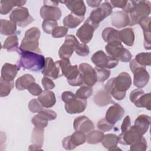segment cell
I'll use <instances>...</instances> for the list:
<instances>
[{"label":"cell","instance_id":"obj_1","mask_svg":"<svg viewBox=\"0 0 151 151\" xmlns=\"http://www.w3.org/2000/svg\"><path fill=\"white\" fill-rule=\"evenodd\" d=\"M132 85V78L126 72L120 73L116 77L111 78L106 83V90L114 99L117 100H123L126 91Z\"/></svg>","mask_w":151,"mask_h":151},{"label":"cell","instance_id":"obj_2","mask_svg":"<svg viewBox=\"0 0 151 151\" xmlns=\"http://www.w3.org/2000/svg\"><path fill=\"white\" fill-rule=\"evenodd\" d=\"M123 9L129 15V25L134 26L142 19L149 17L151 9L150 2L148 1H127Z\"/></svg>","mask_w":151,"mask_h":151},{"label":"cell","instance_id":"obj_3","mask_svg":"<svg viewBox=\"0 0 151 151\" xmlns=\"http://www.w3.org/2000/svg\"><path fill=\"white\" fill-rule=\"evenodd\" d=\"M19 55L17 63L19 70L22 68L34 71H39L44 68L45 58L43 55L37 52L24 51L19 48L16 51Z\"/></svg>","mask_w":151,"mask_h":151},{"label":"cell","instance_id":"obj_4","mask_svg":"<svg viewBox=\"0 0 151 151\" xmlns=\"http://www.w3.org/2000/svg\"><path fill=\"white\" fill-rule=\"evenodd\" d=\"M55 63L60 67L63 76L67 78L70 86H80L83 84L78 65H72L69 59H61L55 61Z\"/></svg>","mask_w":151,"mask_h":151},{"label":"cell","instance_id":"obj_5","mask_svg":"<svg viewBox=\"0 0 151 151\" xmlns=\"http://www.w3.org/2000/svg\"><path fill=\"white\" fill-rule=\"evenodd\" d=\"M61 99L65 103V110L69 114L81 113L87 107V101L86 99H80L71 91H64L61 94Z\"/></svg>","mask_w":151,"mask_h":151},{"label":"cell","instance_id":"obj_6","mask_svg":"<svg viewBox=\"0 0 151 151\" xmlns=\"http://www.w3.org/2000/svg\"><path fill=\"white\" fill-rule=\"evenodd\" d=\"M41 32L38 28L32 27L26 31L25 35L21 41L19 48L31 52L41 53L39 48V39Z\"/></svg>","mask_w":151,"mask_h":151},{"label":"cell","instance_id":"obj_7","mask_svg":"<svg viewBox=\"0 0 151 151\" xmlns=\"http://www.w3.org/2000/svg\"><path fill=\"white\" fill-rule=\"evenodd\" d=\"M130 68L133 73V84L139 88L145 87L148 83L150 78L149 74L145 67L139 65L135 59L130 61Z\"/></svg>","mask_w":151,"mask_h":151},{"label":"cell","instance_id":"obj_8","mask_svg":"<svg viewBox=\"0 0 151 151\" xmlns=\"http://www.w3.org/2000/svg\"><path fill=\"white\" fill-rule=\"evenodd\" d=\"M105 50L109 56L120 60L122 62L127 63L132 59V55L130 51L125 48L119 41L107 44L105 47Z\"/></svg>","mask_w":151,"mask_h":151},{"label":"cell","instance_id":"obj_9","mask_svg":"<svg viewBox=\"0 0 151 151\" xmlns=\"http://www.w3.org/2000/svg\"><path fill=\"white\" fill-rule=\"evenodd\" d=\"M91 60L96 67L108 69L116 67L119 62V60L106 55L102 50H99L93 54Z\"/></svg>","mask_w":151,"mask_h":151},{"label":"cell","instance_id":"obj_10","mask_svg":"<svg viewBox=\"0 0 151 151\" xmlns=\"http://www.w3.org/2000/svg\"><path fill=\"white\" fill-rule=\"evenodd\" d=\"M9 19L21 27H25L34 21V18L29 14L28 9L22 6L15 8L10 14Z\"/></svg>","mask_w":151,"mask_h":151},{"label":"cell","instance_id":"obj_11","mask_svg":"<svg viewBox=\"0 0 151 151\" xmlns=\"http://www.w3.org/2000/svg\"><path fill=\"white\" fill-rule=\"evenodd\" d=\"M112 9L110 2L106 1L99 7L91 11L88 18L94 24L99 27L100 22L112 14Z\"/></svg>","mask_w":151,"mask_h":151},{"label":"cell","instance_id":"obj_12","mask_svg":"<svg viewBox=\"0 0 151 151\" xmlns=\"http://www.w3.org/2000/svg\"><path fill=\"white\" fill-rule=\"evenodd\" d=\"M99 27L94 24L88 18L76 32L77 37L83 44L88 43L93 37L94 31Z\"/></svg>","mask_w":151,"mask_h":151},{"label":"cell","instance_id":"obj_13","mask_svg":"<svg viewBox=\"0 0 151 151\" xmlns=\"http://www.w3.org/2000/svg\"><path fill=\"white\" fill-rule=\"evenodd\" d=\"M83 84L90 87L93 86L97 81L96 70L88 63H81L78 66Z\"/></svg>","mask_w":151,"mask_h":151},{"label":"cell","instance_id":"obj_14","mask_svg":"<svg viewBox=\"0 0 151 151\" xmlns=\"http://www.w3.org/2000/svg\"><path fill=\"white\" fill-rule=\"evenodd\" d=\"M78 41L73 35H67L64 44L58 50V55L60 59H69L72 55L74 48Z\"/></svg>","mask_w":151,"mask_h":151},{"label":"cell","instance_id":"obj_15","mask_svg":"<svg viewBox=\"0 0 151 151\" xmlns=\"http://www.w3.org/2000/svg\"><path fill=\"white\" fill-rule=\"evenodd\" d=\"M41 73L44 76L50 77L53 80L57 79L63 76L60 67L51 57H47L45 58V65Z\"/></svg>","mask_w":151,"mask_h":151},{"label":"cell","instance_id":"obj_16","mask_svg":"<svg viewBox=\"0 0 151 151\" xmlns=\"http://www.w3.org/2000/svg\"><path fill=\"white\" fill-rule=\"evenodd\" d=\"M143 136L133 126L130 127L125 132L122 133L118 136L119 143L124 145H130L131 144L139 140Z\"/></svg>","mask_w":151,"mask_h":151},{"label":"cell","instance_id":"obj_17","mask_svg":"<svg viewBox=\"0 0 151 151\" xmlns=\"http://www.w3.org/2000/svg\"><path fill=\"white\" fill-rule=\"evenodd\" d=\"M124 114V109L120 104L114 103L106 111L105 119L109 123L114 125L118 121L121 120Z\"/></svg>","mask_w":151,"mask_h":151},{"label":"cell","instance_id":"obj_18","mask_svg":"<svg viewBox=\"0 0 151 151\" xmlns=\"http://www.w3.org/2000/svg\"><path fill=\"white\" fill-rule=\"evenodd\" d=\"M73 127L75 131L88 133L94 129V125L93 122L87 116H80L74 119Z\"/></svg>","mask_w":151,"mask_h":151},{"label":"cell","instance_id":"obj_19","mask_svg":"<svg viewBox=\"0 0 151 151\" xmlns=\"http://www.w3.org/2000/svg\"><path fill=\"white\" fill-rule=\"evenodd\" d=\"M40 16L45 19L58 20L62 15L60 9L55 6L44 5L40 9Z\"/></svg>","mask_w":151,"mask_h":151},{"label":"cell","instance_id":"obj_20","mask_svg":"<svg viewBox=\"0 0 151 151\" xmlns=\"http://www.w3.org/2000/svg\"><path fill=\"white\" fill-rule=\"evenodd\" d=\"M129 15L123 11L114 12L111 15V24L117 28L126 27L129 25Z\"/></svg>","mask_w":151,"mask_h":151},{"label":"cell","instance_id":"obj_21","mask_svg":"<svg viewBox=\"0 0 151 151\" xmlns=\"http://www.w3.org/2000/svg\"><path fill=\"white\" fill-rule=\"evenodd\" d=\"M65 6L71 11L72 14L78 17H84L86 12V6L83 1H62Z\"/></svg>","mask_w":151,"mask_h":151},{"label":"cell","instance_id":"obj_22","mask_svg":"<svg viewBox=\"0 0 151 151\" xmlns=\"http://www.w3.org/2000/svg\"><path fill=\"white\" fill-rule=\"evenodd\" d=\"M150 123V116L146 114H140L135 120L133 126L142 135H143L148 130Z\"/></svg>","mask_w":151,"mask_h":151},{"label":"cell","instance_id":"obj_23","mask_svg":"<svg viewBox=\"0 0 151 151\" xmlns=\"http://www.w3.org/2000/svg\"><path fill=\"white\" fill-rule=\"evenodd\" d=\"M150 17L145 18L139 22L143 31L144 35V47L146 50H150L151 48V35L150 30Z\"/></svg>","mask_w":151,"mask_h":151},{"label":"cell","instance_id":"obj_24","mask_svg":"<svg viewBox=\"0 0 151 151\" xmlns=\"http://www.w3.org/2000/svg\"><path fill=\"white\" fill-rule=\"evenodd\" d=\"M19 68L17 65L5 63L1 68V78L8 81H13Z\"/></svg>","mask_w":151,"mask_h":151},{"label":"cell","instance_id":"obj_25","mask_svg":"<svg viewBox=\"0 0 151 151\" xmlns=\"http://www.w3.org/2000/svg\"><path fill=\"white\" fill-rule=\"evenodd\" d=\"M42 106L45 108L53 107L56 103V98L53 91L45 90L40 94L37 99Z\"/></svg>","mask_w":151,"mask_h":151},{"label":"cell","instance_id":"obj_26","mask_svg":"<svg viewBox=\"0 0 151 151\" xmlns=\"http://www.w3.org/2000/svg\"><path fill=\"white\" fill-rule=\"evenodd\" d=\"M93 100L96 104L100 107H104L110 103H114L111 99V95L104 89L99 91L94 96Z\"/></svg>","mask_w":151,"mask_h":151},{"label":"cell","instance_id":"obj_27","mask_svg":"<svg viewBox=\"0 0 151 151\" xmlns=\"http://www.w3.org/2000/svg\"><path fill=\"white\" fill-rule=\"evenodd\" d=\"M119 38L120 42H123L126 45L133 46L134 42V34L133 29L127 28L119 31Z\"/></svg>","mask_w":151,"mask_h":151},{"label":"cell","instance_id":"obj_28","mask_svg":"<svg viewBox=\"0 0 151 151\" xmlns=\"http://www.w3.org/2000/svg\"><path fill=\"white\" fill-rule=\"evenodd\" d=\"M103 146L109 150H121L117 147L119 143V137L115 134L109 133L104 135L103 139L101 142Z\"/></svg>","mask_w":151,"mask_h":151},{"label":"cell","instance_id":"obj_29","mask_svg":"<svg viewBox=\"0 0 151 151\" xmlns=\"http://www.w3.org/2000/svg\"><path fill=\"white\" fill-rule=\"evenodd\" d=\"M27 2L26 1H0V13L1 15L8 14L14 6L21 7Z\"/></svg>","mask_w":151,"mask_h":151},{"label":"cell","instance_id":"obj_30","mask_svg":"<svg viewBox=\"0 0 151 151\" xmlns=\"http://www.w3.org/2000/svg\"><path fill=\"white\" fill-rule=\"evenodd\" d=\"M35 83V78L29 74H25L17 78L15 82V87L18 90L27 89L32 83Z\"/></svg>","mask_w":151,"mask_h":151},{"label":"cell","instance_id":"obj_31","mask_svg":"<svg viewBox=\"0 0 151 151\" xmlns=\"http://www.w3.org/2000/svg\"><path fill=\"white\" fill-rule=\"evenodd\" d=\"M17 24L11 20L1 19V34L4 35H12L16 33Z\"/></svg>","mask_w":151,"mask_h":151},{"label":"cell","instance_id":"obj_32","mask_svg":"<svg viewBox=\"0 0 151 151\" xmlns=\"http://www.w3.org/2000/svg\"><path fill=\"white\" fill-rule=\"evenodd\" d=\"M84 19V17H78L71 13L64 17L63 19V24L64 27L73 29L78 26Z\"/></svg>","mask_w":151,"mask_h":151},{"label":"cell","instance_id":"obj_33","mask_svg":"<svg viewBox=\"0 0 151 151\" xmlns=\"http://www.w3.org/2000/svg\"><path fill=\"white\" fill-rule=\"evenodd\" d=\"M101 35L103 40L107 44L116 41H120L119 38V31L111 27L104 28L102 31Z\"/></svg>","mask_w":151,"mask_h":151},{"label":"cell","instance_id":"obj_34","mask_svg":"<svg viewBox=\"0 0 151 151\" xmlns=\"http://www.w3.org/2000/svg\"><path fill=\"white\" fill-rule=\"evenodd\" d=\"M44 130L42 128L34 127L32 132L31 142L34 145L42 147L44 143Z\"/></svg>","mask_w":151,"mask_h":151},{"label":"cell","instance_id":"obj_35","mask_svg":"<svg viewBox=\"0 0 151 151\" xmlns=\"http://www.w3.org/2000/svg\"><path fill=\"white\" fill-rule=\"evenodd\" d=\"M2 49H6L8 51H16L18 47V39L16 35H10L4 41L2 46Z\"/></svg>","mask_w":151,"mask_h":151},{"label":"cell","instance_id":"obj_36","mask_svg":"<svg viewBox=\"0 0 151 151\" xmlns=\"http://www.w3.org/2000/svg\"><path fill=\"white\" fill-rule=\"evenodd\" d=\"M14 86V81H8L0 78V97L8 96Z\"/></svg>","mask_w":151,"mask_h":151},{"label":"cell","instance_id":"obj_37","mask_svg":"<svg viewBox=\"0 0 151 151\" xmlns=\"http://www.w3.org/2000/svg\"><path fill=\"white\" fill-rule=\"evenodd\" d=\"M104 135V133L101 131L91 130L86 136V141L88 144H97L102 141Z\"/></svg>","mask_w":151,"mask_h":151},{"label":"cell","instance_id":"obj_38","mask_svg":"<svg viewBox=\"0 0 151 151\" xmlns=\"http://www.w3.org/2000/svg\"><path fill=\"white\" fill-rule=\"evenodd\" d=\"M150 99L151 97L150 93L146 94L144 93L139 97L134 104L137 107H144L148 110H150Z\"/></svg>","mask_w":151,"mask_h":151},{"label":"cell","instance_id":"obj_39","mask_svg":"<svg viewBox=\"0 0 151 151\" xmlns=\"http://www.w3.org/2000/svg\"><path fill=\"white\" fill-rule=\"evenodd\" d=\"M70 139L73 145L77 147L85 143L86 141V136L82 132L75 131V132L70 136Z\"/></svg>","mask_w":151,"mask_h":151},{"label":"cell","instance_id":"obj_40","mask_svg":"<svg viewBox=\"0 0 151 151\" xmlns=\"http://www.w3.org/2000/svg\"><path fill=\"white\" fill-rule=\"evenodd\" d=\"M135 60L140 65L146 67L151 64V53L140 52L135 56Z\"/></svg>","mask_w":151,"mask_h":151},{"label":"cell","instance_id":"obj_41","mask_svg":"<svg viewBox=\"0 0 151 151\" xmlns=\"http://www.w3.org/2000/svg\"><path fill=\"white\" fill-rule=\"evenodd\" d=\"M93 94V88L88 86H83L76 91V96L81 99H87Z\"/></svg>","mask_w":151,"mask_h":151},{"label":"cell","instance_id":"obj_42","mask_svg":"<svg viewBox=\"0 0 151 151\" xmlns=\"http://www.w3.org/2000/svg\"><path fill=\"white\" fill-rule=\"evenodd\" d=\"M48 120L42 116L41 114L35 115L31 120L32 123L35 126V127L44 129L48 125Z\"/></svg>","mask_w":151,"mask_h":151},{"label":"cell","instance_id":"obj_43","mask_svg":"<svg viewBox=\"0 0 151 151\" xmlns=\"http://www.w3.org/2000/svg\"><path fill=\"white\" fill-rule=\"evenodd\" d=\"M57 27H58V22L55 20L45 19L42 24V28L44 31L48 34H52L53 30Z\"/></svg>","mask_w":151,"mask_h":151},{"label":"cell","instance_id":"obj_44","mask_svg":"<svg viewBox=\"0 0 151 151\" xmlns=\"http://www.w3.org/2000/svg\"><path fill=\"white\" fill-rule=\"evenodd\" d=\"M147 142L142 136L139 140L130 145V150L132 151H145L147 149Z\"/></svg>","mask_w":151,"mask_h":151},{"label":"cell","instance_id":"obj_45","mask_svg":"<svg viewBox=\"0 0 151 151\" xmlns=\"http://www.w3.org/2000/svg\"><path fill=\"white\" fill-rule=\"evenodd\" d=\"M94 69L97 74V81L99 82H104L107 79H108L110 76L111 72L107 69L98 67H96Z\"/></svg>","mask_w":151,"mask_h":151},{"label":"cell","instance_id":"obj_46","mask_svg":"<svg viewBox=\"0 0 151 151\" xmlns=\"http://www.w3.org/2000/svg\"><path fill=\"white\" fill-rule=\"evenodd\" d=\"M74 51L77 55L81 57H84L87 56L89 54L90 50L88 46L86 44H80L78 42L74 48Z\"/></svg>","mask_w":151,"mask_h":151},{"label":"cell","instance_id":"obj_47","mask_svg":"<svg viewBox=\"0 0 151 151\" xmlns=\"http://www.w3.org/2000/svg\"><path fill=\"white\" fill-rule=\"evenodd\" d=\"M28 109L32 113H39L43 110V106L37 99H33L28 103Z\"/></svg>","mask_w":151,"mask_h":151},{"label":"cell","instance_id":"obj_48","mask_svg":"<svg viewBox=\"0 0 151 151\" xmlns=\"http://www.w3.org/2000/svg\"><path fill=\"white\" fill-rule=\"evenodd\" d=\"M97 127L100 130L105 132L111 130L114 127V124L109 123L106 119H101L97 122Z\"/></svg>","mask_w":151,"mask_h":151},{"label":"cell","instance_id":"obj_49","mask_svg":"<svg viewBox=\"0 0 151 151\" xmlns=\"http://www.w3.org/2000/svg\"><path fill=\"white\" fill-rule=\"evenodd\" d=\"M68 32V28L63 26L57 27L52 32V37L55 38H62L66 35Z\"/></svg>","mask_w":151,"mask_h":151},{"label":"cell","instance_id":"obj_50","mask_svg":"<svg viewBox=\"0 0 151 151\" xmlns=\"http://www.w3.org/2000/svg\"><path fill=\"white\" fill-rule=\"evenodd\" d=\"M38 113L41 114L48 121L54 120L57 117V113L54 110L50 109H43Z\"/></svg>","mask_w":151,"mask_h":151},{"label":"cell","instance_id":"obj_51","mask_svg":"<svg viewBox=\"0 0 151 151\" xmlns=\"http://www.w3.org/2000/svg\"><path fill=\"white\" fill-rule=\"evenodd\" d=\"M28 91L33 96H38L42 92V90L39 84L34 83H32L27 88Z\"/></svg>","mask_w":151,"mask_h":151},{"label":"cell","instance_id":"obj_52","mask_svg":"<svg viewBox=\"0 0 151 151\" xmlns=\"http://www.w3.org/2000/svg\"><path fill=\"white\" fill-rule=\"evenodd\" d=\"M41 83L44 88L46 90H49L54 88L55 87V84L53 81L50 78L48 77L44 76L41 80Z\"/></svg>","mask_w":151,"mask_h":151},{"label":"cell","instance_id":"obj_53","mask_svg":"<svg viewBox=\"0 0 151 151\" xmlns=\"http://www.w3.org/2000/svg\"><path fill=\"white\" fill-rule=\"evenodd\" d=\"M145 93L144 91L142 90V89L137 88V89H134L133 91H132L130 93L129 96V99L130 101L133 103H134L140 96H141L142 94Z\"/></svg>","mask_w":151,"mask_h":151},{"label":"cell","instance_id":"obj_54","mask_svg":"<svg viewBox=\"0 0 151 151\" xmlns=\"http://www.w3.org/2000/svg\"><path fill=\"white\" fill-rule=\"evenodd\" d=\"M62 145L64 149L68 150H71L74 149L76 147L73 145L72 142L70 140V136H68L63 139L62 141Z\"/></svg>","mask_w":151,"mask_h":151},{"label":"cell","instance_id":"obj_55","mask_svg":"<svg viewBox=\"0 0 151 151\" xmlns=\"http://www.w3.org/2000/svg\"><path fill=\"white\" fill-rule=\"evenodd\" d=\"M131 126V119L129 116H126L123 119V121L121 125L122 133L126 132Z\"/></svg>","mask_w":151,"mask_h":151},{"label":"cell","instance_id":"obj_56","mask_svg":"<svg viewBox=\"0 0 151 151\" xmlns=\"http://www.w3.org/2000/svg\"><path fill=\"white\" fill-rule=\"evenodd\" d=\"M127 2V1H110V3L111 4L112 8H120L123 9L125 6L126 5V4Z\"/></svg>","mask_w":151,"mask_h":151},{"label":"cell","instance_id":"obj_57","mask_svg":"<svg viewBox=\"0 0 151 151\" xmlns=\"http://www.w3.org/2000/svg\"><path fill=\"white\" fill-rule=\"evenodd\" d=\"M86 2L89 6L92 8L97 7L100 5V4L102 2L101 1H86Z\"/></svg>","mask_w":151,"mask_h":151},{"label":"cell","instance_id":"obj_58","mask_svg":"<svg viewBox=\"0 0 151 151\" xmlns=\"http://www.w3.org/2000/svg\"><path fill=\"white\" fill-rule=\"evenodd\" d=\"M44 5H52V6H57L58 2H54V1H44Z\"/></svg>","mask_w":151,"mask_h":151},{"label":"cell","instance_id":"obj_59","mask_svg":"<svg viewBox=\"0 0 151 151\" xmlns=\"http://www.w3.org/2000/svg\"><path fill=\"white\" fill-rule=\"evenodd\" d=\"M38 150V149H41V147H39L38 146H37L35 145H32L29 146V150Z\"/></svg>","mask_w":151,"mask_h":151}]
</instances>
